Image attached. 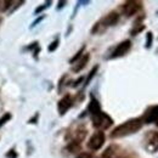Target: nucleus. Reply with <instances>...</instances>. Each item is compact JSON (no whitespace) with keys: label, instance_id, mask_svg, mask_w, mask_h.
Returning <instances> with one entry per match:
<instances>
[{"label":"nucleus","instance_id":"obj_1","mask_svg":"<svg viewBox=\"0 0 158 158\" xmlns=\"http://www.w3.org/2000/svg\"><path fill=\"white\" fill-rule=\"evenodd\" d=\"M142 124H143V122H142L141 118L129 119V120L124 122L123 124L118 125L111 133V138L119 139V138L128 136V135H131V134H135V133H138L139 130L142 128Z\"/></svg>","mask_w":158,"mask_h":158},{"label":"nucleus","instance_id":"obj_10","mask_svg":"<svg viewBox=\"0 0 158 158\" xmlns=\"http://www.w3.org/2000/svg\"><path fill=\"white\" fill-rule=\"evenodd\" d=\"M88 112L90 113V116L98 114L101 112V105H100L99 100L93 95H90V102H89V106H88Z\"/></svg>","mask_w":158,"mask_h":158},{"label":"nucleus","instance_id":"obj_5","mask_svg":"<svg viewBox=\"0 0 158 158\" xmlns=\"http://www.w3.org/2000/svg\"><path fill=\"white\" fill-rule=\"evenodd\" d=\"M118 21H119V14L116 12V11H112V12H110L108 15H106L100 22L95 23V26H96L98 28L102 27V31H103V29L107 28V27H111V26L117 24Z\"/></svg>","mask_w":158,"mask_h":158},{"label":"nucleus","instance_id":"obj_22","mask_svg":"<svg viewBox=\"0 0 158 158\" xmlns=\"http://www.w3.org/2000/svg\"><path fill=\"white\" fill-rule=\"evenodd\" d=\"M2 4H4V6H1V11H6L9 9V6L11 4H14V1H2Z\"/></svg>","mask_w":158,"mask_h":158},{"label":"nucleus","instance_id":"obj_17","mask_svg":"<svg viewBox=\"0 0 158 158\" xmlns=\"http://www.w3.org/2000/svg\"><path fill=\"white\" fill-rule=\"evenodd\" d=\"M84 50H85V46L80 48L78 52H77V54H76V55H74V56H73L72 59L69 60V63H74V62H77V61H78V60L80 59L81 56H83V52H84Z\"/></svg>","mask_w":158,"mask_h":158},{"label":"nucleus","instance_id":"obj_3","mask_svg":"<svg viewBox=\"0 0 158 158\" xmlns=\"http://www.w3.org/2000/svg\"><path fill=\"white\" fill-rule=\"evenodd\" d=\"M105 140H106V136H105L103 131H101V130L95 131L93 134V136L89 139V141H88V148L91 150V151H98V150H100L103 146Z\"/></svg>","mask_w":158,"mask_h":158},{"label":"nucleus","instance_id":"obj_20","mask_svg":"<svg viewBox=\"0 0 158 158\" xmlns=\"http://www.w3.org/2000/svg\"><path fill=\"white\" fill-rule=\"evenodd\" d=\"M10 119H11V113H5V114L0 118V128H1L5 123H7Z\"/></svg>","mask_w":158,"mask_h":158},{"label":"nucleus","instance_id":"obj_8","mask_svg":"<svg viewBox=\"0 0 158 158\" xmlns=\"http://www.w3.org/2000/svg\"><path fill=\"white\" fill-rule=\"evenodd\" d=\"M72 105H73V99H72L71 95L63 96V98L59 101V103H57V111H59L60 116L66 114L67 111L72 107Z\"/></svg>","mask_w":158,"mask_h":158},{"label":"nucleus","instance_id":"obj_18","mask_svg":"<svg viewBox=\"0 0 158 158\" xmlns=\"http://www.w3.org/2000/svg\"><path fill=\"white\" fill-rule=\"evenodd\" d=\"M152 43H153V34L151 32H147V34H146V43H145L146 49H150L152 46Z\"/></svg>","mask_w":158,"mask_h":158},{"label":"nucleus","instance_id":"obj_27","mask_svg":"<svg viewBox=\"0 0 158 158\" xmlns=\"http://www.w3.org/2000/svg\"><path fill=\"white\" fill-rule=\"evenodd\" d=\"M66 4H67L66 1H59V6H57V9H59V10H60V9H62V7H63Z\"/></svg>","mask_w":158,"mask_h":158},{"label":"nucleus","instance_id":"obj_28","mask_svg":"<svg viewBox=\"0 0 158 158\" xmlns=\"http://www.w3.org/2000/svg\"><path fill=\"white\" fill-rule=\"evenodd\" d=\"M156 125H157V127H158V119H157V120H156Z\"/></svg>","mask_w":158,"mask_h":158},{"label":"nucleus","instance_id":"obj_23","mask_svg":"<svg viewBox=\"0 0 158 158\" xmlns=\"http://www.w3.org/2000/svg\"><path fill=\"white\" fill-rule=\"evenodd\" d=\"M77 158H93L91 156V153H89V152H81V153H79Z\"/></svg>","mask_w":158,"mask_h":158},{"label":"nucleus","instance_id":"obj_14","mask_svg":"<svg viewBox=\"0 0 158 158\" xmlns=\"http://www.w3.org/2000/svg\"><path fill=\"white\" fill-rule=\"evenodd\" d=\"M98 71H99V66H95L90 72H89V74H88V78L85 79V83H84V86H86V85H89V83L91 81V79L95 77V74L98 73Z\"/></svg>","mask_w":158,"mask_h":158},{"label":"nucleus","instance_id":"obj_2","mask_svg":"<svg viewBox=\"0 0 158 158\" xmlns=\"http://www.w3.org/2000/svg\"><path fill=\"white\" fill-rule=\"evenodd\" d=\"M91 123L94 125V128H96L98 130H106L108 129L112 124H113V119L111 118L107 113L105 112H100L98 114H94L91 116Z\"/></svg>","mask_w":158,"mask_h":158},{"label":"nucleus","instance_id":"obj_25","mask_svg":"<svg viewBox=\"0 0 158 158\" xmlns=\"http://www.w3.org/2000/svg\"><path fill=\"white\" fill-rule=\"evenodd\" d=\"M43 19H44V16H41V17H39L38 20H35V21H34V22L32 23V27H34V26H37V24H38V23H39V22H40V21L43 20Z\"/></svg>","mask_w":158,"mask_h":158},{"label":"nucleus","instance_id":"obj_16","mask_svg":"<svg viewBox=\"0 0 158 158\" xmlns=\"http://www.w3.org/2000/svg\"><path fill=\"white\" fill-rule=\"evenodd\" d=\"M145 29V26L142 24V23H135V27L130 31V33H131V35H136L138 33H140L141 31H143Z\"/></svg>","mask_w":158,"mask_h":158},{"label":"nucleus","instance_id":"obj_11","mask_svg":"<svg viewBox=\"0 0 158 158\" xmlns=\"http://www.w3.org/2000/svg\"><path fill=\"white\" fill-rule=\"evenodd\" d=\"M86 134H88L86 129H85L84 127H79V128H77V129L73 131L72 139H71V142H78V143H80V142L85 139Z\"/></svg>","mask_w":158,"mask_h":158},{"label":"nucleus","instance_id":"obj_19","mask_svg":"<svg viewBox=\"0 0 158 158\" xmlns=\"http://www.w3.org/2000/svg\"><path fill=\"white\" fill-rule=\"evenodd\" d=\"M59 44H60V40L59 39H55L50 45H49V48H48V50H49V52H52V51H55L57 48H59Z\"/></svg>","mask_w":158,"mask_h":158},{"label":"nucleus","instance_id":"obj_13","mask_svg":"<svg viewBox=\"0 0 158 158\" xmlns=\"http://www.w3.org/2000/svg\"><path fill=\"white\" fill-rule=\"evenodd\" d=\"M117 148H118L117 146H110V147H107V150L102 153L101 158H117V152H116Z\"/></svg>","mask_w":158,"mask_h":158},{"label":"nucleus","instance_id":"obj_26","mask_svg":"<svg viewBox=\"0 0 158 158\" xmlns=\"http://www.w3.org/2000/svg\"><path fill=\"white\" fill-rule=\"evenodd\" d=\"M80 81H83V77H80L78 80H76V81H74V84H73V86H74V88H76V86H78L79 84H80Z\"/></svg>","mask_w":158,"mask_h":158},{"label":"nucleus","instance_id":"obj_7","mask_svg":"<svg viewBox=\"0 0 158 158\" xmlns=\"http://www.w3.org/2000/svg\"><path fill=\"white\" fill-rule=\"evenodd\" d=\"M146 148L148 152H157L158 151V131H150L146 135Z\"/></svg>","mask_w":158,"mask_h":158},{"label":"nucleus","instance_id":"obj_15","mask_svg":"<svg viewBox=\"0 0 158 158\" xmlns=\"http://www.w3.org/2000/svg\"><path fill=\"white\" fill-rule=\"evenodd\" d=\"M67 150L71 153H76V152L80 151V143H78V142H69V145L67 146Z\"/></svg>","mask_w":158,"mask_h":158},{"label":"nucleus","instance_id":"obj_21","mask_svg":"<svg viewBox=\"0 0 158 158\" xmlns=\"http://www.w3.org/2000/svg\"><path fill=\"white\" fill-rule=\"evenodd\" d=\"M50 4H51V1H48V2H45L44 5H41V6H39V7H37V10L34 11V14H35V15L40 14V12H41L43 10H45L46 7H49V6H50Z\"/></svg>","mask_w":158,"mask_h":158},{"label":"nucleus","instance_id":"obj_6","mask_svg":"<svg viewBox=\"0 0 158 158\" xmlns=\"http://www.w3.org/2000/svg\"><path fill=\"white\" fill-rule=\"evenodd\" d=\"M130 48H131V41L130 40H124V41L119 43L116 46V49L113 50V52L111 55V59H118V57L124 56L125 54H128Z\"/></svg>","mask_w":158,"mask_h":158},{"label":"nucleus","instance_id":"obj_12","mask_svg":"<svg viewBox=\"0 0 158 158\" xmlns=\"http://www.w3.org/2000/svg\"><path fill=\"white\" fill-rule=\"evenodd\" d=\"M89 60H90V55L89 54H84L80 59L78 60V62H77V64L72 68V71L73 72H76V73H78V72H80L85 66H86V63L89 62Z\"/></svg>","mask_w":158,"mask_h":158},{"label":"nucleus","instance_id":"obj_24","mask_svg":"<svg viewBox=\"0 0 158 158\" xmlns=\"http://www.w3.org/2000/svg\"><path fill=\"white\" fill-rule=\"evenodd\" d=\"M6 157H7V158H16V157H17V153H16V152H15V150L12 148V150H10V151L7 152Z\"/></svg>","mask_w":158,"mask_h":158},{"label":"nucleus","instance_id":"obj_9","mask_svg":"<svg viewBox=\"0 0 158 158\" xmlns=\"http://www.w3.org/2000/svg\"><path fill=\"white\" fill-rule=\"evenodd\" d=\"M142 122L143 123H153L158 119V105L156 106H151L150 108L146 110V112L143 113V117H142Z\"/></svg>","mask_w":158,"mask_h":158},{"label":"nucleus","instance_id":"obj_4","mask_svg":"<svg viewBox=\"0 0 158 158\" xmlns=\"http://www.w3.org/2000/svg\"><path fill=\"white\" fill-rule=\"evenodd\" d=\"M141 9H142V2L141 1H135V0L125 1L122 5V12L128 17L134 16L135 14H138Z\"/></svg>","mask_w":158,"mask_h":158}]
</instances>
